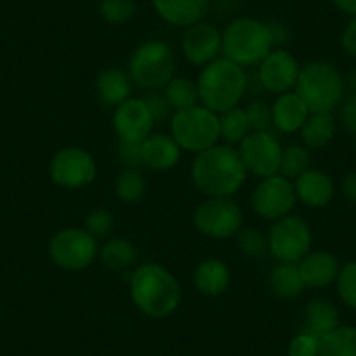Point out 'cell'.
<instances>
[{
	"instance_id": "6da1fadb",
	"label": "cell",
	"mask_w": 356,
	"mask_h": 356,
	"mask_svg": "<svg viewBox=\"0 0 356 356\" xmlns=\"http://www.w3.org/2000/svg\"><path fill=\"white\" fill-rule=\"evenodd\" d=\"M193 182L208 197H231L245 184L246 170L238 150L213 145L197 154L193 163Z\"/></svg>"
},
{
	"instance_id": "7a4b0ae2",
	"label": "cell",
	"mask_w": 356,
	"mask_h": 356,
	"mask_svg": "<svg viewBox=\"0 0 356 356\" xmlns=\"http://www.w3.org/2000/svg\"><path fill=\"white\" fill-rule=\"evenodd\" d=\"M129 293L135 306L150 318H168L180 304L177 278L159 264H142L129 275Z\"/></svg>"
},
{
	"instance_id": "3957f363",
	"label": "cell",
	"mask_w": 356,
	"mask_h": 356,
	"mask_svg": "<svg viewBox=\"0 0 356 356\" xmlns=\"http://www.w3.org/2000/svg\"><path fill=\"white\" fill-rule=\"evenodd\" d=\"M248 89L245 68L227 58H217L204 65L197 79L200 100L215 114H224L238 107Z\"/></svg>"
},
{
	"instance_id": "277c9868",
	"label": "cell",
	"mask_w": 356,
	"mask_h": 356,
	"mask_svg": "<svg viewBox=\"0 0 356 356\" xmlns=\"http://www.w3.org/2000/svg\"><path fill=\"white\" fill-rule=\"evenodd\" d=\"M271 30L267 23L253 18L234 19L222 33V51L239 67H255L273 51Z\"/></svg>"
},
{
	"instance_id": "5b68a950",
	"label": "cell",
	"mask_w": 356,
	"mask_h": 356,
	"mask_svg": "<svg viewBox=\"0 0 356 356\" xmlns=\"http://www.w3.org/2000/svg\"><path fill=\"white\" fill-rule=\"evenodd\" d=\"M296 93L309 112H332L344 97V81L334 65L311 61L300 68Z\"/></svg>"
},
{
	"instance_id": "8992f818",
	"label": "cell",
	"mask_w": 356,
	"mask_h": 356,
	"mask_svg": "<svg viewBox=\"0 0 356 356\" xmlns=\"http://www.w3.org/2000/svg\"><path fill=\"white\" fill-rule=\"evenodd\" d=\"M177 61L173 49L164 40H147L140 44L129 60V77L145 91H157L175 77Z\"/></svg>"
},
{
	"instance_id": "52a82bcc",
	"label": "cell",
	"mask_w": 356,
	"mask_h": 356,
	"mask_svg": "<svg viewBox=\"0 0 356 356\" xmlns=\"http://www.w3.org/2000/svg\"><path fill=\"white\" fill-rule=\"evenodd\" d=\"M171 138L189 152H203L217 145L220 138V119L210 108L194 107L175 112L171 118Z\"/></svg>"
},
{
	"instance_id": "ba28073f",
	"label": "cell",
	"mask_w": 356,
	"mask_h": 356,
	"mask_svg": "<svg viewBox=\"0 0 356 356\" xmlns=\"http://www.w3.org/2000/svg\"><path fill=\"white\" fill-rule=\"evenodd\" d=\"M269 252L280 262L297 264L309 253L311 229L306 220L297 215H286L275 222L267 236Z\"/></svg>"
},
{
	"instance_id": "9c48e42d",
	"label": "cell",
	"mask_w": 356,
	"mask_h": 356,
	"mask_svg": "<svg viewBox=\"0 0 356 356\" xmlns=\"http://www.w3.org/2000/svg\"><path fill=\"white\" fill-rule=\"evenodd\" d=\"M98 253L97 239L86 229H61L49 243L53 262L65 271H81L93 262Z\"/></svg>"
},
{
	"instance_id": "30bf717a",
	"label": "cell",
	"mask_w": 356,
	"mask_h": 356,
	"mask_svg": "<svg viewBox=\"0 0 356 356\" xmlns=\"http://www.w3.org/2000/svg\"><path fill=\"white\" fill-rule=\"evenodd\" d=\"M194 224L208 238L227 239L241 229L243 213L231 197H208L194 211Z\"/></svg>"
},
{
	"instance_id": "8fae6325",
	"label": "cell",
	"mask_w": 356,
	"mask_h": 356,
	"mask_svg": "<svg viewBox=\"0 0 356 356\" xmlns=\"http://www.w3.org/2000/svg\"><path fill=\"white\" fill-rule=\"evenodd\" d=\"M49 175L53 182L65 189H81L89 186L97 177V163L88 150L81 147H67L51 159Z\"/></svg>"
},
{
	"instance_id": "7c38bea8",
	"label": "cell",
	"mask_w": 356,
	"mask_h": 356,
	"mask_svg": "<svg viewBox=\"0 0 356 356\" xmlns=\"http://www.w3.org/2000/svg\"><path fill=\"white\" fill-rule=\"evenodd\" d=\"M239 157L246 171L260 178L273 177L280 171L282 145L269 131H253L239 143Z\"/></svg>"
},
{
	"instance_id": "4fadbf2b",
	"label": "cell",
	"mask_w": 356,
	"mask_h": 356,
	"mask_svg": "<svg viewBox=\"0 0 356 356\" xmlns=\"http://www.w3.org/2000/svg\"><path fill=\"white\" fill-rule=\"evenodd\" d=\"M296 187L289 178L282 175L264 178L262 182L253 191L252 204L253 210L267 220H280L290 215L296 207Z\"/></svg>"
},
{
	"instance_id": "5bb4252c",
	"label": "cell",
	"mask_w": 356,
	"mask_h": 356,
	"mask_svg": "<svg viewBox=\"0 0 356 356\" xmlns=\"http://www.w3.org/2000/svg\"><path fill=\"white\" fill-rule=\"evenodd\" d=\"M114 129L119 142L140 143L150 135L154 128V119L143 98H128L115 107Z\"/></svg>"
},
{
	"instance_id": "9a60e30c",
	"label": "cell",
	"mask_w": 356,
	"mask_h": 356,
	"mask_svg": "<svg viewBox=\"0 0 356 356\" xmlns=\"http://www.w3.org/2000/svg\"><path fill=\"white\" fill-rule=\"evenodd\" d=\"M299 72V63L289 51L276 49L259 65V82L271 93H289L290 89L296 88Z\"/></svg>"
},
{
	"instance_id": "2e32d148",
	"label": "cell",
	"mask_w": 356,
	"mask_h": 356,
	"mask_svg": "<svg viewBox=\"0 0 356 356\" xmlns=\"http://www.w3.org/2000/svg\"><path fill=\"white\" fill-rule=\"evenodd\" d=\"M182 51L193 65H208L222 51V33L210 23L200 22L189 26L182 39Z\"/></svg>"
},
{
	"instance_id": "e0dca14e",
	"label": "cell",
	"mask_w": 356,
	"mask_h": 356,
	"mask_svg": "<svg viewBox=\"0 0 356 356\" xmlns=\"http://www.w3.org/2000/svg\"><path fill=\"white\" fill-rule=\"evenodd\" d=\"M161 19L173 26H189L203 22L210 11V0H152Z\"/></svg>"
},
{
	"instance_id": "ac0fdd59",
	"label": "cell",
	"mask_w": 356,
	"mask_h": 356,
	"mask_svg": "<svg viewBox=\"0 0 356 356\" xmlns=\"http://www.w3.org/2000/svg\"><path fill=\"white\" fill-rule=\"evenodd\" d=\"M296 196L309 208H323L334 197V182L320 170H306L296 178Z\"/></svg>"
},
{
	"instance_id": "d6986e66",
	"label": "cell",
	"mask_w": 356,
	"mask_h": 356,
	"mask_svg": "<svg viewBox=\"0 0 356 356\" xmlns=\"http://www.w3.org/2000/svg\"><path fill=\"white\" fill-rule=\"evenodd\" d=\"M304 285L309 289H323L339 276V262L332 253L313 252L297 262Z\"/></svg>"
},
{
	"instance_id": "ffe728a7",
	"label": "cell",
	"mask_w": 356,
	"mask_h": 356,
	"mask_svg": "<svg viewBox=\"0 0 356 356\" xmlns=\"http://www.w3.org/2000/svg\"><path fill=\"white\" fill-rule=\"evenodd\" d=\"M273 124L282 133H296L306 122L307 115L311 114L297 93H283L275 102L271 108Z\"/></svg>"
},
{
	"instance_id": "44dd1931",
	"label": "cell",
	"mask_w": 356,
	"mask_h": 356,
	"mask_svg": "<svg viewBox=\"0 0 356 356\" xmlns=\"http://www.w3.org/2000/svg\"><path fill=\"white\" fill-rule=\"evenodd\" d=\"M180 150L182 149L171 136L149 135L142 142L143 164L157 171L171 170L180 161Z\"/></svg>"
},
{
	"instance_id": "7402d4cb",
	"label": "cell",
	"mask_w": 356,
	"mask_h": 356,
	"mask_svg": "<svg viewBox=\"0 0 356 356\" xmlns=\"http://www.w3.org/2000/svg\"><path fill=\"white\" fill-rule=\"evenodd\" d=\"M97 93L105 107H118L131 95V77L119 68H105L97 79Z\"/></svg>"
},
{
	"instance_id": "603a6c76",
	"label": "cell",
	"mask_w": 356,
	"mask_h": 356,
	"mask_svg": "<svg viewBox=\"0 0 356 356\" xmlns=\"http://www.w3.org/2000/svg\"><path fill=\"white\" fill-rule=\"evenodd\" d=\"M231 283L227 266L218 259H207L194 271V285L203 296H220Z\"/></svg>"
},
{
	"instance_id": "cb8c5ba5",
	"label": "cell",
	"mask_w": 356,
	"mask_h": 356,
	"mask_svg": "<svg viewBox=\"0 0 356 356\" xmlns=\"http://www.w3.org/2000/svg\"><path fill=\"white\" fill-rule=\"evenodd\" d=\"M269 289L278 299H297L306 289L297 264L280 262L269 276Z\"/></svg>"
},
{
	"instance_id": "d4e9b609",
	"label": "cell",
	"mask_w": 356,
	"mask_h": 356,
	"mask_svg": "<svg viewBox=\"0 0 356 356\" xmlns=\"http://www.w3.org/2000/svg\"><path fill=\"white\" fill-rule=\"evenodd\" d=\"M335 133V119L332 112H311L300 128L304 143L309 149H321L332 142Z\"/></svg>"
},
{
	"instance_id": "484cf974",
	"label": "cell",
	"mask_w": 356,
	"mask_h": 356,
	"mask_svg": "<svg viewBox=\"0 0 356 356\" xmlns=\"http://www.w3.org/2000/svg\"><path fill=\"white\" fill-rule=\"evenodd\" d=\"M100 259L105 267L112 271H128L138 260V252L135 245L124 238L108 239L100 250Z\"/></svg>"
},
{
	"instance_id": "4316f807",
	"label": "cell",
	"mask_w": 356,
	"mask_h": 356,
	"mask_svg": "<svg viewBox=\"0 0 356 356\" xmlns=\"http://www.w3.org/2000/svg\"><path fill=\"white\" fill-rule=\"evenodd\" d=\"M339 327V311L332 302L325 299H316L306 309V332L316 335L328 334Z\"/></svg>"
},
{
	"instance_id": "83f0119b",
	"label": "cell",
	"mask_w": 356,
	"mask_h": 356,
	"mask_svg": "<svg viewBox=\"0 0 356 356\" xmlns=\"http://www.w3.org/2000/svg\"><path fill=\"white\" fill-rule=\"evenodd\" d=\"M318 356H356V328L337 327L321 335Z\"/></svg>"
},
{
	"instance_id": "f1b7e54d",
	"label": "cell",
	"mask_w": 356,
	"mask_h": 356,
	"mask_svg": "<svg viewBox=\"0 0 356 356\" xmlns=\"http://www.w3.org/2000/svg\"><path fill=\"white\" fill-rule=\"evenodd\" d=\"M168 104L171 105L175 112L186 111L196 105L200 100V93H197V84H194L191 79L187 77H173L170 84L166 86L164 91Z\"/></svg>"
},
{
	"instance_id": "f546056e",
	"label": "cell",
	"mask_w": 356,
	"mask_h": 356,
	"mask_svg": "<svg viewBox=\"0 0 356 356\" xmlns=\"http://www.w3.org/2000/svg\"><path fill=\"white\" fill-rule=\"evenodd\" d=\"M218 119H220V136L227 142V145L241 143L250 135L252 128H250L245 108H231Z\"/></svg>"
},
{
	"instance_id": "4dcf8cb0",
	"label": "cell",
	"mask_w": 356,
	"mask_h": 356,
	"mask_svg": "<svg viewBox=\"0 0 356 356\" xmlns=\"http://www.w3.org/2000/svg\"><path fill=\"white\" fill-rule=\"evenodd\" d=\"M145 193V180L136 170H124L115 180V194L124 203H136Z\"/></svg>"
},
{
	"instance_id": "1f68e13d",
	"label": "cell",
	"mask_w": 356,
	"mask_h": 356,
	"mask_svg": "<svg viewBox=\"0 0 356 356\" xmlns=\"http://www.w3.org/2000/svg\"><path fill=\"white\" fill-rule=\"evenodd\" d=\"M309 166V152L306 147L292 145L282 152L280 161V175L285 178H297Z\"/></svg>"
},
{
	"instance_id": "d6a6232c",
	"label": "cell",
	"mask_w": 356,
	"mask_h": 356,
	"mask_svg": "<svg viewBox=\"0 0 356 356\" xmlns=\"http://www.w3.org/2000/svg\"><path fill=\"white\" fill-rule=\"evenodd\" d=\"M100 15L111 25H126L136 15L135 0H102Z\"/></svg>"
},
{
	"instance_id": "836d02e7",
	"label": "cell",
	"mask_w": 356,
	"mask_h": 356,
	"mask_svg": "<svg viewBox=\"0 0 356 356\" xmlns=\"http://www.w3.org/2000/svg\"><path fill=\"white\" fill-rule=\"evenodd\" d=\"M238 248L239 252L245 253L246 257H253V259H259V257L266 255L269 252V241H267V236L262 234V231L255 227H245L239 229L238 234Z\"/></svg>"
},
{
	"instance_id": "e575fe53",
	"label": "cell",
	"mask_w": 356,
	"mask_h": 356,
	"mask_svg": "<svg viewBox=\"0 0 356 356\" xmlns=\"http://www.w3.org/2000/svg\"><path fill=\"white\" fill-rule=\"evenodd\" d=\"M337 290L341 299L349 307L356 309V262L346 264L339 271Z\"/></svg>"
},
{
	"instance_id": "d590c367",
	"label": "cell",
	"mask_w": 356,
	"mask_h": 356,
	"mask_svg": "<svg viewBox=\"0 0 356 356\" xmlns=\"http://www.w3.org/2000/svg\"><path fill=\"white\" fill-rule=\"evenodd\" d=\"M86 231L95 239H104L114 231V215L107 210H95L86 218Z\"/></svg>"
},
{
	"instance_id": "8d00e7d4",
	"label": "cell",
	"mask_w": 356,
	"mask_h": 356,
	"mask_svg": "<svg viewBox=\"0 0 356 356\" xmlns=\"http://www.w3.org/2000/svg\"><path fill=\"white\" fill-rule=\"evenodd\" d=\"M246 118H248L250 128L255 131H267L273 124V112L264 102H252L245 108Z\"/></svg>"
},
{
	"instance_id": "74e56055",
	"label": "cell",
	"mask_w": 356,
	"mask_h": 356,
	"mask_svg": "<svg viewBox=\"0 0 356 356\" xmlns=\"http://www.w3.org/2000/svg\"><path fill=\"white\" fill-rule=\"evenodd\" d=\"M318 348H320V339L304 330L290 342L289 356H318Z\"/></svg>"
},
{
	"instance_id": "f35d334b",
	"label": "cell",
	"mask_w": 356,
	"mask_h": 356,
	"mask_svg": "<svg viewBox=\"0 0 356 356\" xmlns=\"http://www.w3.org/2000/svg\"><path fill=\"white\" fill-rule=\"evenodd\" d=\"M143 102H145L147 107H149L154 122H163L166 121V119L173 118V115H171L173 108H171V105L168 104L164 95L157 93V91H149V93L143 97Z\"/></svg>"
},
{
	"instance_id": "ab89813d",
	"label": "cell",
	"mask_w": 356,
	"mask_h": 356,
	"mask_svg": "<svg viewBox=\"0 0 356 356\" xmlns=\"http://www.w3.org/2000/svg\"><path fill=\"white\" fill-rule=\"evenodd\" d=\"M118 157L121 163H124L129 170H138L143 166V154H142V142H119L118 145Z\"/></svg>"
},
{
	"instance_id": "60d3db41",
	"label": "cell",
	"mask_w": 356,
	"mask_h": 356,
	"mask_svg": "<svg viewBox=\"0 0 356 356\" xmlns=\"http://www.w3.org/2000/svg\"><path fill=\"white\" fill-rule=\"evenodd\" d=\"M339 118H341L342 128L351 133L353 136H356V91L342 102Z\"/></svg>"
},
{
	"instance_id": "b9f144b4",
	"label": "cell",
	"mask_w": 356,
	"mask_h": 356,
	"mask_svg": "<svg viewBox=\"0 0 356 356\" xmlns=\"http://www.w3.org/2000/svg\"><path fill=\"white\" fill-rule=\"evenodd\" d=\"M342 47L348 51V54L356 58V16H353L351 22L346 26L342 33Z\"/></svg>"
},
{
	"instance_id": "7bdbcfd3",
	"label": "cell",
	"mask_w": 356,
	"mask_h": 356,
	"mask_svg": "<svg viewBox=\"0 0 356 356\" xmlns=\"http://www.w3.org/2000/svg\"><path fill=\"white\" fill-rule=\"evenodd\" d=\"M342 193H344V196L348 197L349 201L356 203V171L355 173H349L348 177L344 178V182H342Z\"/></svg>"
},
{
	"instance_id": "ee69618b",
	"label": "cell",
	"mask_w": 356,
	"mask_h": 356,
	"mask_svg": "<svg viewBox=\"0 0 356 356\" xmlns=\"http://www.w3.org/2000/svg\"><path fill=\"white\" fill-rule=\"evenodd\" d=\"M339 11L346 13L349 16H356V0H332Z\"/></svg>"
},
{
	"instance_id": "f6af8a7d",
	"label": "cell",
	"mask_w": 356,
	"mask_h": 356,
	"mask_svg": "<svg viewBox=\"0 0 356 356\" xmlns=\"http://www.w3.org/2000/svg\"><path fill=\"white\" fill-rule=\"evenodd\" d=\"M267 26H269V30H271V35H273V40H275V44L285 42L286 32L285 29H283V25H280V23H267Z\"/></svg>"
},
{
	"instance_id": "bcb514c9",
	"label": "cell",
	"mask_w": 356,
	"mask_h": 356,
	"mask_svg": "<svg viewBox=\"0 0 356 356\" xmlns=\"http://www.w3.org/2000/svg\"><path fill=\"white\" fill-rule=\"evenodd\" d=\"M349 84H351V88L356 91V72H353V74L349 75Z\"/></svg>"
}]
</instances>
